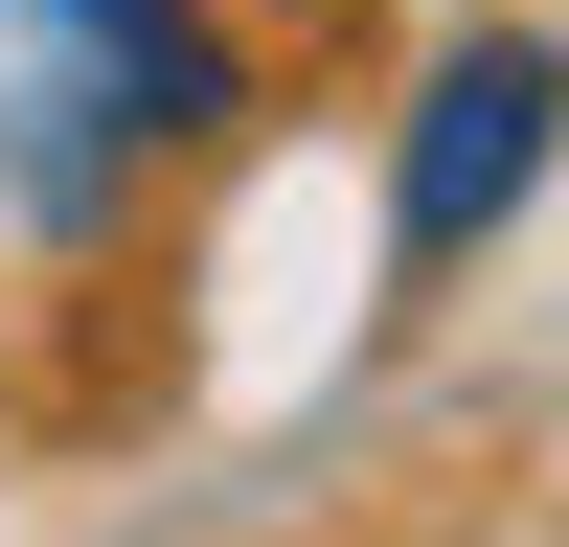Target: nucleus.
Returning <instances> with one entry per match:
<instances>
[{"label":"nucleus","mask_w":569,"mask_h":547,"mask_svg":"<svg viewBox=\"0 0 569 547\" xmlns=\"http://www.w3.org/2000/svg\"><path fill=\"white\" fill-rule=\"evenodd\" d=\"M251 115V46L206 0H0V182L23 228H114L137 160Z\"/></svg>","instance_id":"nucleus-1"},{"label":"nucleus","mask_w":569,"mask_h":547,"mask_svg":"<svg viewBox=\"0 0 569 547\" xmlns=\"http://www.w3.org/2000/svg\"><path fill=\"white\" fill-rule=\"evenodd\" d=\"M547 160H569V46H525V23L433 46V91H410V137H388V274L433 297V274L479 251Z\"/></svg>","instance_id":"nucleus-2"}]
</instances>
